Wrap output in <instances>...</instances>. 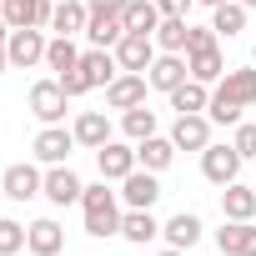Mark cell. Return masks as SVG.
Listing matches in <instances>:
<instances>
[{
    "label": "cell",
    "instance_id": "cell-2",
    "mask_svg": "<svg viewBox=\"0 0 256 256\" xmlns=\"http://www.w3.org/2000/svg\"><path fill=\"white\" fill-rule=\"evenodd\" d=\"M66 106H70V96H66V86L56 76H46V80L30 86V116L40 126H66Z\"/></svg>",
    "mask_w": 256,
    "mask_h": 256
},
{
    "label": "cell",
    "instance_id": "cell-9",
    "mask_svg": "<svg viewBox=\"0 0 256 256\" xmlns=\"http://www.w3.org/2000/svg\"><path fill=\"white\" fill-rule=\"evenodd\" d=\"M96 166H100V176L106 181H126L141 161H136V141H106L100 151H96Z\"/></svg>",
    "mask_w": 256,
    "mask_h": 256
},
{
    "label": "cell",
    "instance_id": "cell-26",
    "mask_svg": "<svg viewBox=\"0 0 256 256\" xmlns=\"http://www.w3.org/2000/svg\"><path fill=\"white\" fill-rule=\"evenodd\" d=\"M120 236L131 241V246H146V241L161 236V221H156L151 211H131V206H126V216H120Z\"/></svg>",
    "mask_w": 256,
    "mask_h": 256
},
{
    "label": "cell",
    "instance_id": "cell-12",
    "mask_svg": "<svg viewBox=\"0 0 256 256\" xmlns=\"http://www.w3.org/2000/svg\"><path fill=\"white\" fill-rule=\"evenodd\" d=\"M146 90H151V80H146V76H136V70H120V76L106 86V106H110V110L146 106Z\"/></svg>",
    "mask_w": 256,
    "mask_h": 256
},
{
    "label": "cell",
    "instance_id": "cell-30",
    "mask_svg": "<svg viewBox=\"0 0 256 256\" xmlns=\"http://www.w3.org/2000/svg\"><path fill=\"white\" fill-rule=\"evenodd\" d=\"M120 131H126V141H146V136H156V110H151V106L120 110Z\"/></svg>",
    "mask_w": 256,
    "mask_h": 256
},
{
    "label": "cell",
    "instance_id": "cell-31",
    "mask_svg": "<svg viewBox=\"0 0 256 256\" xmlns=\"http://www.w3.org/2000/svg\"><path fill=\"white\" fill-rule=\"evenodd\" d=\"M186 16H161V26H156V50H176V56H186Z\"/></svg>",
    "mask_w": 256,
    "mask_h": 256
},
{
    "label": "cell",
    "instance_id": "cell-17",
    "mask_svg": "<svg viewBox=\"0 0 256 256\" xmlns=\"http://www.w3.org/2000/svg\"><path fill=\"white\" fill-rule=\"evenodd\" d=\"M216 251L221 256H256V221H221Z\"/></svg>",
    "mask_w": 256,
    "mask_h": 256
},
{
    "label": "cell",
    "instance_id": "cell-6",
    "mask_svg": "<svg viewBox=\"0 0 256 256\" xmlns=\"http://www.w3.org/2000/svg\"><path fill=\"white\" fill-rule=\"evenodd\" d=\"M241 161H246V156H241L236 146H216V141H211V146L201 151V176H206L211 186H231V181H241Z\"/></svg>",
    "mask_w": 256,
    "mask_h": 256
},
{
    "label": "cell",
    "instance_id": "cell-43",
    "mask_svg": "<svg viewBox=\"0 0 256 256\" xmlns=\"http://www.w3.org/2000/svg\"><path fill=\"white\" fill-rule=\"evenodd\" d=\"M251 66H256V46H251Z\"/></svg>",
    "mask_w": 256,
    "mask_h": 256
},
{
    "label": "cell",
    "instance_id": "cell-28",
    "mask_svg": "<svg viewBox=\"0 0 256 256\" xmlns=\"http://www.w3.org/2000/svg\"><path fill=\"white\" fill-rule=\"evenodd\" d=\"M186 66H191V80H206V86H216V80L226 76V56H221V46H211V50H191Z\"/></svg>",
    "mask_w": 256,
    "mask_h": 256
},
{
    "label": "cell",
    "instance_id": "cell-24",
    "mask_svg": "<svg viewBox=\"0 0 256 256\" xmlns=\"http://www.w3.org/2000/svg\"><path fill=\"white\" fill-rule=\"evenodd\" d=\"M86 20H90V6H86V0H56L50 30H56V36H86Z\"/></svg>",
    "mask_w": 256,
    "mask_h": 256
},
{
    "label": "cell",
    "instance_id": "cell-21",
    "mask_svg": "<svg viewBox=\"0 0 256 256\" xmlns=\"http://www.w3.org/2000/svg\"><path fill=\"white\" fill-rule=\"evenodd\" d=\"M70 131H76V146H86V151H100V146L110 141V120H106V110H80Z\"/></svg>",
    "mask_w": 256,
    "mask_h": 256
},
{
    "label": "cell",
    "instance_id": "cell-7",
    "mask_svg": "<svg viewBox=\"0 0 256 256\" xmlns=\"http://www.w3.org/2000/svg\"><path fill=\"white\" fill-rule=\"evenodd\" d=\"M46 30H10L6 50H10V70H30V66H46Z\"/></svg>",
    "mask_w": 256,
    "mask_h": 256
},
{
    "label": "cell",
    "instance_id": "cell-19",
    "mask_svg": "<svg viewBox=\"0 0 256 256\" xmlns=\"http://www.w3.org/2000/svg\"><path fill=\"white\" fill-rule=\"evenodd\" d=\"M120 36H126V20H120V16H110V10H90V20H86V40H90V46L116 50Z\"/></svg>",
    "mask_w": 256,
    "mask_h": 256
},
{
    "label": "cell",
    "instance_id": "cell-4",
    "mask_svg": "<svg viewBox=\"0 0 256 256\" xmlns=\"http://www.w3.org/2000/svg\"><path fill=\"white\" fill-rule=\"evenodd\" d=\"M76 151V131H66V126H40L36 141H30V156L40 166H66Z\"/></svg>",
    "mask_w": 256,
    "mask_h": 256
},
{
    "label": "cell",
    "instance_id": "cell-14",
    "mask_svg": "<svg viewBox=\"0 0 256 256\" xmlns=\"http://www.w3.org/2000/svg\"><path fill=\"white\" fill-rule=\"evenodd\" d=\"M171 141H176V151H206V146H211V116H206V110H196V116H176Z\"/></svg>",
    "mask_w": 256,
    "mask_h": 256
},
{
    "label": "cell",
    "instance_id": "cell-33",
    "mask_svg": "<svg viewBox=\"0 0 256 256\" xmlns=\"http://www.w3.org/2000/svg\"><path fill=\"white\" fill-rule=\"evenodd\" d=\"M16 251H26V226L0 216V256H16Z\"/></svg>",
    "mask_w": 256,
    "mask_h": 256
},
{
    "label": "cell",
    "instance_id": "cell-35",
    "mask_svg": "<svg viewBox=\"0 0 256 256\" xmlns=\"http://www.w3.org/2000/svg\"><path fill=\"white\" fill-rule=\"evenodd\" d=\"M231 146H236V151H241L246 161L256 156V126H251V120H241V126H236V136H231Z\"/></svg>",
    "mask_w": 256,
    "mask_h": 256
},
{
    "label": "cell",
    "instance_id": "cell-10",
    "mask_svg": "<svg viewBox=\"0 0 256 256\" xmlns=\"http://www.w3.org/2000/svg\"><path fill=\"white\" fill-rule=\"evenodd\" d=\"M120 201L131 206V211H151V206L161 201V181H156V171H146V166H136L131 176L120 181Z\"/></svg>",
    "mask_w": 256,
    "mask_h": 256
},
{
    "label": "cell",
    "instance_id": "cell-8",
    "mask_svg": "<svg viewBox=\"0 0 256 256\" xmlns=\"http://www.w3.org/2000/svg\"><path fill=\"white\" fill-rule=\"evenodd\" d=\"M156 56H161V50H156V36H136V30H126V36H120V46H116L120 70H136V76H146Z\"/></svg>",
    "mask_w": 256,
    "mask_h": 256
},
{
    "label": "cell",
    "instance_id": "cell-27",
    "mask_svg": "<svg viewBox=\"0 0 256 256\" xmlns=\"http://www.w3.org/2000/svg\"><path fill=\"white\" fill-rule=\"evenodd\" d=\"M120 20H126V30H136V36H156V26H161V10H156V0H126Z\"/></svg>",
    "mask_w": 256,
    "mask_h": 256
},
{
    "label": "cell",
    "instance_id": "cell-20",
    "mask_svg": "<svg viewBox=\"0 0 256 256\" xmlns=\"http://www.w3.org/2000/svg\"><path fill=\"white\" fill-rule=\"evenodd\" d=\"M161 236H166L176 251H191V246L206 236V226H201V216H196V211H176V216L161 226Z\"/></svg>",
    "mask_w": 256,
    "mask_h": 256
},
{
    "label": "cell",
    "instance_id": "cell-32",
    "mask_svg": "<svg viewBox=\"0 0 256 256\" xmlns=\"http://www.w3.org/2000/svg\"><path fill=\"white\" fill-rule=\"evenodd\" d=\"M46 66H50L56 76L76 70V66H80V50H76V40H70V36H50V46H46Z\"/></svg>",
    "mask_w": 256,
    "mask_h": 256
},
{
    "label": "cell",
    "instance_id": "cell-18",
    "mask_svg": "<svg viewBox=\"0 0 256 256\" xmlns=\"http://www.w3.org/2000/svg\"><path fill=\"white\" fill-rule=\"evenodd\" d=\"M80 76L90 80V90H96V86H110V80L120 76V60H116V50H100V46L80 50Z\"/></svg>",
    "mask_w": 256,
    "mask_h": 256
},
{
    "label": "cell",
    "instance_id": "cell-15",
    "mask_svg": "<svg viewBox=\"0 0 256 256\" xmlns=\"http://www.w3.org/2000/svg\"><path fill=\"white\" fill-rule=\"evenodd\" d=\"M26 251H36V256H60V251H66V226L50 221V216L30 221V226H26Z\"/></svg>",
    "mask_w": 256,
    "mask_h": 256
},
{
    "label": "cell",
    "instance_id": "cell-25",
    "mask_svg": "<svg viewBox=\"0 0 256 256\" xmlns=\"http://www.w3.org/2000/svg\"><path fill=\"white\" fill-rule=\"evenodd\" d=\"M206 106H211V86H206V80H191V76H186V80L171 90V110H176V116H196V110H206Z\"/></svg>",
    "mask_w": 256,
    "mask_h": 256
},
{
    "label": "cell",
    "instance_id": "cell-13",
    "mask_svg": "<svg viewBox=\"0 0 256 256\" xmlns=\"http://www.w3.org/2000/svg\"><path fill=\"white\" fill-rule=\"evenodd\" d=\"M186 76H191V66H186V56H176V50H161V56L151 60V70H146L151 90H161V96H171Z\"/></svg>",
    "mask_w": 256,
    "mask_h": 256
},
{
    "label": "cell",
    "instance_id": "cell-42",
    "mask_svg": "<svg viewBox=\"0 0 256 256\" xmlns=\"http://www.w3.org/2000/svg\"><path fill=\"white\" fill-rule=\"evenodd\" d=\"M241 6H246V10H256V0H241Z\"/></svg>",
    "mask_w": 256,
    "mask_h": 256
},
{
    "label": "cell",
    "instance_id": "cell-44",
    "mask_svg": "<svg viewBox=\"0 0 256 256\" xmlns=\"http://www.w3.org/2000/svg\"><path fill=\"white\" fill-rule=\"evenodd\" d=\"M251 186H256V181H251Z\"/></svg>",
    "mask_w": 256,
    "mask_h": 256
},
{
    "label": "cell",
    "instance_id": "cell-41",
    "mask_svg": "<svg viewBox=\"0 0 256 256\" xmlns=\"http://www.w3.org/2000/svg\"><path fill=\"white\" fill-rule=\"evenodd\" d=\"M161 256H186V251H176V246H166V251H161Z\"/></svg>",
    "mask_w": 256,
    "mask_h": 256
},
{
    "label": "cell",
    "instance_id": "cell-16",
    "mask_svg": "<svg viewBox=\"0 0 256 256\" xmlns=\"http://www.w3.org/2000/svg\"><path fill=\"white\" fill-rule=\"evenodd\" d=\"M221 100H236V106H256V66H236L226 70L216 86H211Z\"/></svg>",
    "mask_w": 256,
    "mask_h": 256
},
{
    "label": "cell",
    "instance_id": "cell-23",
    "mask_svg": "<svg viewBox=\"0 0 256 256\" xmlns=\"http://www.w3.org/2000/svg\"><path fill=\"white\" fill-rule=\"evenodd\" d=\"M221 216L226 221H251L256 216V186H241V181L221 186Z\"/></svg>",
    "mask_w": 256,
    "mask_h": 256
},
{
    "label": "cell",
    "instance_id": "cell-1",
    "mask_svg": "<svg viewBox=\"0 0 256 256\" xmlns=\"http://www.w3.org/2000/svg\"><path fill=\"white\" fill-rule=\"evenodd\" d=\"M80 211H86V231L96 236V241H106V236H120V191H110V181L100 176L96 186H86L80 191Z\"/></svg>",
    "mask_w": 256,
    "mask_h": 256
},
{
    "label": "cell",
    "instance_id": "cell-5",
    "mask_svg": "<svg viewBox=\"0 0 256 256\" xmlns=\"http://www.w3.org/2000/svg\"><path fill=\"white\" fill-rule=\"evenodd\" d=\"M0 191H6L10 201H36V196L46 191V171H40V161H16V166H6Z\"/></svg>",
    "mask_w": 256,
    "mask_h": 256
},
{
    "label": "cell",
    "instance_id": "cell-34",
    "mask_svg": "<svg viewBox=\"0 0 256 256\" xmlns=\"http://www.w3.org/2000/svg\"><path fill=\"white\" fill-rule=\"evenodd\" d=\"M211 46H221V36H216L211 26H191V30H186V56H191V50H211Z\"/></svg>",
    "mask_w": 256,
    "mask_h": 256
},
{
    "label": "cell",
    "instance_id": "cell-29",
    "mask_svg": "<svg viewBox=\"0 0 256 256\" xmlns=\"http://www.w3.org/2000/svg\"><path fill=\"white\" fill-rule=\"evenodd\" d=\"M246 16H251V10L241 6V0H226V6H216V10H211V30L231 40V36H241V30H246Z\"/></svg>",
    "mask_w": 256,
    "mask_h": 256
},
{
    "label": "cell",
    "instance_id": "cell-37",
    "mask_svg": "<svg viewBox=\"0 0 256 256\" xmlns=\"http://www.w3.org/2000/svg\"><path fill=\"white\" fill-rule=\"evenodd\" d=\"M191 6H196V0H156L161 16H191Z\"/></svg>",
    "mask_w": 256,
    "mask_h": 256
},
{
    "label": "cell",
    "instance_id": "cell-22",
    "mask_svg": "<svg viewBox=\"0 0 256 256\" xmlns=\"http://www.w3.org/2000/svg\"><path fill=\"white\" fill-rule=\"evenodd\" d=\"M136 161H141L146 171H156V176H161V171H166V166L176 161V141L156 131V136H146V141H136Z\"/></svg>",
    "mask_w": 256,
    "mask_h": 256
},
{
    "label": "cell",
    "instance_id": "cell-3",
    "mask_svg": "<svg viewBox=\"0 0 256 256\" xmlns=\"http://www.w3.org/2000/svg\"><path fill=\"white\" fill-rule=\"evenodd\" d=\"M56 0H0V20L10 30H50Z\"/></svg>",
    "mask_w": 256,
    "mask_h": 256
},
{
    "label": "cell",
    "instance_id": "cell-36",
    "mask_svg": "<svg viewBox=\"0 0 256 256\" xmlns=\"http://www.w3.org/2000/svg\"><path fill=\"white\" fill-rule=\"evenodd\" d=\"M56 80H60V86H66V96H70V100H76V96H86V90H90V80H86V76H80V66H76V70H66V76H56Z\"/></svg>",
    "mask_w": 256,
    "mask_h": 256
},
{
    "label": "cell",
    "instance_id": "cell-39",
    "mask_svg": "<svg viewBox=\"0 0 256 256\" xmlns=\"http://www.w3.org/2000/svg\"><path fill=\"white\" fill-rule=\"evenodd\" d=\"M10 70V50H6V40H0V76Z\"/></svg>",
    "mask_w": 256,
    "mask_h": 256
},
{
    "label": "cell",
    "instance_id": "cell-38",
    "mask_svg": "<svg viewBox=\"0 0 256 256\" xmlns=\"http://www.w3.org/2000/svg\"><path fill=\"white\" fill-rule=\"evenodd\" d=\"M86 6H90V10H110V16H120L126 0H86Z\"/></svg>",
    "mask_w": 256,
    "mask_h": 256
},
{
    "label": "cell",
    "instance_id": "cell-40",
    "mask_svg": "<svg viewBox=\"0 0 256 256\" xmlns=\"http://www.w3.org/2000/svg\"><path fill=\"white\" fill-rule=\"evenodd\" d=\"M196 6H206V10H216V6H226V0H196Z\"/></svg>",
    "mask_w": 256,
    "mask_h": 256
},
{
    "label": "cell",
    "instance_id": "cell-11",
    "mask_svg": "<svg viewBox=\"0 0 256 256\" xmlns=\"http://www.w3.org/2000/svg\"><path fill=\"white\" fill-rule=\"evenodd\" d=\"M80 191H86V181L70 171V161H66V166H46V191H40V196H46L50 206H76Z\"/></svg>",
    "mask_w": 256,
    "mask_h": 256
}]
</instances>
